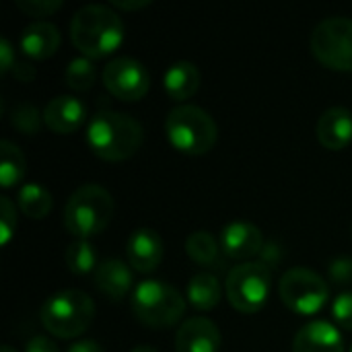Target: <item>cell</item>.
Segmentation results:
<instances>
[{"instance_id": "obj_22", "label": "cell", "mask_w": 352, "mask_h": 352, "mask_svg": "<svg viewBox=\"0 0 352 352\" xmlns=\"http://www.w3.org/2000/svg\"><path fill=\"white\" fill-rule=\"evenodd\" d=\"M27 171V159L23 151L12 142V140H2L0 142V186L2 188H12L16 186Z\"/></svg>"}, {"instance_id": "obj_30", "label": "cell", "mask_w": 352, "mask_h": 352, "mask_svg": "<svg viewBox=\"0 0 352 352\" xmlns=\"http://www.w3.org/2000/svg\"><path fill=\"white\" fill-rule=\"evenodd\" d=\"M328 274L334 285H352V258H334L328 266Z\"/></svg>"}, {"instance_id": "obj_23", "label": "cell", "mask_w": 352, "mask_h": 352, "mask_svg": "<svg viewBox=\"0 0 352 352\" xmlns=\"http://www.w3.org/2000/svg\"><path fill=\"white\" fill-rule=\"evenodd\" d=\"M16 202H19L21 212L27 214L29 219H43L50 214V210L54 206L50 190L37 182H29V184L21 186Z\"/></svg>"}, {"instance_id": "obj_32", "label": "cell", "mask_w": 352, "mask_h": 352, "mask_svg": "<svg viewBox=\"0 0 352 352\" xmlns=\"http://www.w3.org/2000/svg\"><path fill=\"white\" fill-rule=\"evenodd\" d=\"M25 352H60L58 344L54 340H50L47 336H33L27 346H25Z\"/></svg>"}, {"instance_id": "obj_18", "label": "cell", "mask_w": 352, "mask_h": 352, "mask_svg": "<svg viewBox=\"0 0 352 352\" xmlns=\"http://www.w3.org/2000/svg\"><path fill=\"white\" fill-rule=\"evenodd\" d=\"M318 138L330 151H342L352 140V111L346 107H328L318 122Z\"/></svg>"}, {"instance_id": "obj_15", "label": "cell", "mask_w": 352, "mask_h": 352, "mask_svg": "<svg viewBox=\"0 0 352 352\" xmlns=\"http://www.w3.org/2000/svg\"><path fill=\"white\" fill-rule=\"evenodd\" d=\"M293 352H346L342 332L326 320L305 324L293 340Z\"/></svg>"}, {"instance_id": "obj_35", "label": "cell", "mask_w": 352, "mask_h": 352, "mask_svg": "<svg viewBox=\"0 0 352 352\" xmlns=\"http://www.w3.org/2000/svg\"><path fill=\"white\" fill-rule=\"evenodd\" d=\"M66 352H105L103 346L95 340H89V338H82V340H76L68 346Z\"/></svg>"}, {"instance_id": "obj_27", "label": "cell", "mask_w": 352, "mask_h": 352, "mask_svg": "<svg viewBox=\"0 0 352 352\" xmlns=\"http://www.w3.org/2000/svg\"><path fill=\"white\" fill-rule=\"evenodd\" d=\"M16 231V206L10 198H0V243L6 245Z\"/></svg>"}, {"instance_id": "obj_28", "label": "cell", "mask_w": 352, "mask_h": 352, "mask_svg": "<svg viewBox=\"0 0 352 352\" xmlns=\"http://www.w3.org/2000/svg\"><path fill=\"white\" fill-rule=\"evenodd\" d=\"M14 4L29 16H50L62 6V0H14Z\"/></svg>"}, {"instance_id": "obj_6", "label": "cell", "mask_w": 352, "mask_h": 352, "mask_svg": "<svg viewBox=\"0 0 352 352\" xmlns=\"http://www.w3.org/2000/svg\"><path fill=\"white\" fill-rule=\"evenodd\" d=\"M132 309L142 324L151 328H165L182 320L186 311V299L169 283L146 278L134 287Z\"/></svg>"}, {"instance_id": "obj_7", "label": "cell", "mask_w": 352, "mask_h": 352, "mask_svg": "<svg viewBox=\"0 0 352 352\" xmlns=\"http://www.w3.org/2000/svg\"><path fill=\"white\" fill-rule=\"evenodd\" d=\"M272 287V268L260 260H250L237 264L225 283V293L229 303L241 314L260 311L270 295Z\"/></svg>"}, {"instance_id": "obj_11", "label": "cell", "mask_w": 352, "mask_h": 352, "mask_svg": "<svg viewBox=\"0 0 352 352\" xmlns=\"http://www.w3.org/2000/svg\"><path fill=\"white\" fill-rule=\"evenodd\" d=\"M165 254V245L161 235L155 229L148 227H140L136 231H132V235L128 237V245H126V256H128V264L142 274L155 272L163 260Z\"/></svg>"}, {"instance_id": "obj_39", "label": "cell", "mask_w": 352, "mask_h": 352, "mask_svg": "<svg viewBox=\"0 0 352 352\" xmlns=\"http://www.w3.org/2000/svg\"><path fill=\"white\" fill-rule=\"evenodd\" d=\"M351 352H352V346H351Z\"/></svg>"}, {"instance_id": "obj_16", "label": "cell", "mask_w": 352, "mask_h": 352, "mask_svg": "<svg viewBox=\"0 0 352 352\" xmlns=\"http://www.w3.org/2000/svg\"><path fill=\"white\" fill-rule=\"evenodd\" d=\"M93 280H95L97 291L103 293L111 301H122L124 297H128V293L132 291V285H134L130 266L118 258L103 260L97 266Z\"/></svg>"}, {"instance_id": "obj_3", "label": "cell", "mask_w": 352, "mask_h": 352, "mask_svg": "<svg viewBox=\"0 0 352 352\" xmlns=\"http://www.w3.org/2000/svg\"><path fill=\"white\" fill-rule=\"evenodd\" d=\"M113 212L111 194L99 184H85L72 192L64 206V227L76 239H89L105 231Z\"/></svg>"}, {"instance_id": "obj_13", "label": "cell", "mask_w": 352, "mask_h": 352, "mask_svg": "<svg viewBox=\"0 0 352 352\" xmlns=\"http://www.w3.org/2000/svg\"><path fill=\"white\" fill-rule=\"evenodd\" d=\"M87 120L85 103L74 95H56L43 107V122L56 134H72Z\"/></svg>"}, {"instance_id": "obj_5", "label": "cell", "mask_w": 352, "mask_h": 352, "mask_svg": "<svg viewBox=\"0 0 352 352\" xmlns=\"http://www.w3.org/2000/svg\"><path fill=\"white\" fill-rule=\"evenodd\" d=\"M39 318L50 334L58 338H76L91 326L95 318V303L82 291H58L45 299Z\"/></svg>"}, {"instance_id": "obj_10", "label": "cell", "mask_w": 352, "mask_h": 352, "mask_svg": "<svg viewBox=\"0 0 352 352\" xmlns=\"http://www.w3.org/2000/svg\"><path fill=\"white\" fill-rule=\"evenodd\" d=\"M105 89L122 101H138L151 89V74L142 62L130 56L109 60L101 72Z\"/></svg>"}, {"instance_id": "obj_36", "label": "cell", "mask_w": 352, "mask_h": 352, "mask_svg": "<svg viewBox=\"0 0 352 352\" xmlns=\"http://www.w3.org/2000/svg\"><path fill=\"white\" fill-rule=\"evenodd\" d=\"M151 0H113V6L116 8H124V10H136V8H142V6H148Z\"/></svg>"}, {"instance_id": "obj_34", "label": "cell", "mask_w": 352, "mask_h": 352, "mask_svg": "<svg viewBox=\"0 0 352 352\" xmlns=\"http://www.w3.org/2000/svg\"><path fill=\"white\" fill-rule=\"evenodd\" d=\"M283 258V250L276 245V243H268V245H264V250H262V260L260 262H264L268 268H272V266H276V262Z\"/></svg>"}, {"instance_id": "obj_31", "label": "cell", "mask_w": 352, "mask_h": 352, "mask_svg": "<svg viewBox=\"0 0 352 352\" xmlns=\"http://www.w3.org/2000/svg\"><path fill=\"white\" fill-rule=\"evenodd\" d=\"M14 62H16V58H14L12 43H10L6 37H2V39H0V72H2V74L10 72L12 66H14Z\"/></svg>"}, {"instance_id": "obj_1", "label": "cell", "mask_w": 352, "mask_h": 352, "mask_svg": "<svg viewBox=\"0 0 352 352\" xmlns=\"http://www.w3.org/2000/svg\"><path fill=\"white\" fill-rule=\"evenodd\" d=\"M142 140V124L124 111L99 109L87 126V142L91 151L105 161L130 159L140 148Z\"/></svg>"}, {"instance_id": "obj_33", "label": "cell", "mask_w": 352, "mask_h": 352, "mask_svg": "<svg viewBox=\"0 0 352 352\" xmlns=\"http://www.w3.org/2000/svg\"><path fill=\"white\" fill-rule=\"evenodd\" d=\"M10 74L16 78V80H21V82H29V80H33L35 78V66L33 64H29V62H21V60H16L14 62V66H12V70H10Z\"/></svg>"}, {"instance_id": "obj_4", "label": "cell", "mask_w": 352, "mask_h": 352, "mask_svg": "<svg viewBox=\"0 0 352 352\" xmlns=\"http://www.w3.org/2000/svg\"><path fill=\"white\" fill-rule=\"evenodd\" d=\"M165 134L177 151L186 155H204L217 144L219 126L202 107L182 103L169 111Z\"/></svg>"}, {"instance_id": "obj_12", "label": "cell", "mask_w": 352, "mask_h": 352, "mask_svg": "<svg viewBox=\"0 0 352 352\" xmlns=\"http://www.w3.org/2000/svg\"><path fill=\"white\" fill-rule=\"evenodd\" d=\"M221 248L223 254L235 260H248L264 250V235L262 231L248 221H233L227 223L221 231Z\"/></svg>"}, {"instance_id": "obj_26", "label": "cell", "mask_w": 352, "mask_h": 352, "mask_svg": "<svg viewBox=\"0 0 352 352\" xmlns=\"http://www.w3.org/2000/svg\"><path fill=\"white\" fill-rule=\"evenodd\" d=\"M41 122H43V113H39V109L33 103H21L10 111L12 128H16L25 136L37 134L41 130Z\"/></svg>"}, {"instance_id": "obj_29", "label": "cell", "mask_w": 352, "mask_h": 352, "mask_svg": "<svg viewBox=\"0 0 352 352\" xmlns=\"http://www.w3.org/2000/svg\"><path fill=\"white\" fill-rule=\"evenodd\" d=\"M332 318H334L336 324H340L342 328L352 330V291L340 293V295L332 301Z\"/></svg>"}, {"instance_id": "obj_8", "label": "cell", "mask_w": 352, "mask_h": 352, "mask_svg": "<svg viewBox=\"0 0 352 352\" xmlns=\"http://www.w3.org/2000/svg\"><path fill=\"white\" fill-rule=\"evenodd\" d=\"M278 295L291 311L299 316H314L328 303L330 287L326 278L311 268L295 266L283 274Z\"/></svg>"}, {"instance_id": "obj_37", "label": "cell", "mask_w": 352, "mask_h": 352, "mask_svg": "<svg viewBox=\"0 0 352 352\" xmlns=\"http://www.w3.org/2000/svg\"><path fill=\"white\" fill-rule=\"evenodd\" d=\"M130 352H159L155 346H148V344H138V346H134Z\"/></svg>"}, {"instance_id": "obj_9", "label": "cell", "mask_w": 352, "mask_h": 352, "mask_svg": "<svg viewBox=\"0 0 352 352\" xmlns=\"http://www.w3.org/2000/svg\"><path fill=\"white\" fill-rule=\"evenodd\" d=\"M314 56L332 70H352V19L328 16L311 33Z\"/></svg>"}, {"instance_id": "obj_19", "label": "cell", "mask_w": 352, "mask_h": 352, "mask_svg": "<svg viewBox=\"0 0 352 352\" xmlns=\"http://www.w3.org/2000/svg\"><path fill=\"white\" fill-rule=\"evenodd\" d=\"M200 70L190 60L173 62L163 74V89L173 101L190 99L200 89Z\"/></svg>"}, {"instance_id": "obj_14", "label": "cell", "mask_w": 352, "mask_h": 352, "mask_svg": "<svg viewBox=\"0 0 352 352\" xmlns=\"http://www.w3.org/2000/svg\"><path fill=\"white\" fill-rule=\"evenodd\" d=\"M221 332L208 318L186 320L175 334V352H219Z\"/></svg>"}, {"instance_id": "obj_25", "label": "cell", "mask_w": 352, "mask_h": 352, "mask_svg": "<svg viewBox=\"0 0 352 352\" xmlns=\"http://www.w3.org/2000/svg\"><path fill=\"white\" fill-rule=\"evenodd\" d=\"M66 82L70 89L74 91H89L95 85L97 78V70L95 64L91 62V58L78 56L74 60H70V64L66 66Z\"/></svg>"}, {"instance_id": "obj_2", "label": "cell", "mask_w": 352, "mask_h": 352, "mask_svg": "<svg viewBox=\"0 0 352 352\" xmlns=\"http://www.w3.org/2000/svg\"><path fill=\"white\" fill-rule=\"evenodd\" d=\"M70 37L85 58H105L124 41V23L107 4H85L72 16Z\"/></svg>"}, {"instance_id": "obj_24", "label": "cell", "mask_w": 352, "mask_h": 352, "mask_svg": "<svg viewBox=\"0 0 352 352\" xmlns=\"http://www.w3.org/2000/svg\"><path fill=\"white\" fill-rule=\"evenodd\" d=\"M66 266L74 274H89L97 270V252L89 239H76L66 248Z\"/></svg>"}, {"instance_id": "obj_17", "label": "cell", "mask_w": 352, "mask_h": 352, "mask_svg": "<svg viewBox=\"0 0 352 352\" xmlns=\"http://www.w3.org/2000/svg\"><path fill=\"white\" fill-rule=\"evenodd\" d=\"M60 31L50 21H33L29 23L19 37V45L27 58L43 60L56 54L60 47Z\"/></svg>"}, {"instance_id": "obj_20", "label": "cell", "mask_w": 352, "mask_h": 352, "mask_svg": "<svg viewBox=\"0 0 352 352\" xmlns=\"http://www.w3.org/2000/svg\"><path fill=\"white\" fill-rule=\"evenodd\" d=\"M186 252L196 264H200L204 268H221L223 266L221 241H217V237L204 229L194 231L186 239Z\"/></svg>"}, {"instance_id": "obj_38", "label": "cell", "mask_w": 352, "mask_h": 352, "mask_svg": "<svg viewBox=\"0 0 352 352\" xmlns=\"http://www.w3.org/2000/svg\"><path fill=\"white\" fill-rule=\"evenodd\" d=\"M0 352H16L10 344H2V349H0Z\"/></svg>"}, {"instance_id": "obj_21", "label": "cell", "mask_w": 352, "mask_h": 352, "mask_svg": "<svg viewBox=\"0 0 352 352\" xmlns=\"http://www.w3.org/2000/svg\"><path fill=\"white\" fill-rule=\"evenodd\" d=\"M221 295H223L221 283L210 272H198L188 283V301L200 311H208L217 307L221 301Z\"/></svg>"}]
</instances>
